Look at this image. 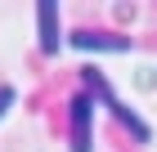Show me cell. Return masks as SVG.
Instances as JSON below:
<instances>
[{
    "instance_id": "obj_4",
    "label": "cell",
    "mask_w": 157,
    "mask_h": 152,
    "mask_svg": "<svg viewBox=\"0 0 157 152\" xmlns=\"http://www.w3.org/2000/svg\"><path fill=\"white\" fill-rule=\"evenodd\" d=\"M103 103L112 107V117H117L121 125L130 130V134H135V139H139V143H148V139H153V125H148V121L139 117V112H135V107H126V103H121V98H117V94H108V98H103Z\"/></svg>"
},
{
    "instance_id": "obj_5",
    "label": "cell",
    "mask_w": 157,
    "mask_h": 152,
    "mask_svg": "<svg viewBox=\"0 0 157 152\" xmlns=\"http://www.w3.org/2000/svg\"><path fill=\"white\" fill-rule=\"evenodd\" d=\"M13 98H18V94H13V85H0V121H5V112L13 107Z\"/></svg>"
},
{
    "instance_id": "obj_1",
    "label": "cell",
    "mask_w": 157,
    "mask_h": 152,
    "mask_svg": "<svg viewBox=\"0 0 157 152\" xmlns=\"http://www.w3.org/2000/svg\"><path fill=\"white\" fill-rule=\"evenodd\" d=\"M36 32H40V54L54 58L63 49V23H59V5L54 0H40L36 5Z\"/></svg>"
},
{
    "instance_id": "obj_2",
    "label": "cell",
    "mask_w": 157,
    "mask_h": 152,
    "mask_svg": "<svg viewBox=\"0 0 157 152\" xmlns=\"http://www.w3.org/2000/svg\"><path fill=\"white\" fill-rule=\"evenodd\" d=\"M90 130H94V94L72 98V152H90Z\"/></svg>"
},
{
    "instance_id": "obj_3",
    "label": "cell",
    "mask_w": 157,
    "mask_h": 152,
    "mask_svg": "<svg viewBox=\"0 0 157 152\" xmlns=\"http://www.w3.org/2000/svg\"><path fill=\"white\" fill-rule=\"evenodd\" d=\"M72 45L81 54H126L130 36H108V32H72Z\"/></svg>"
}]
</instances>
